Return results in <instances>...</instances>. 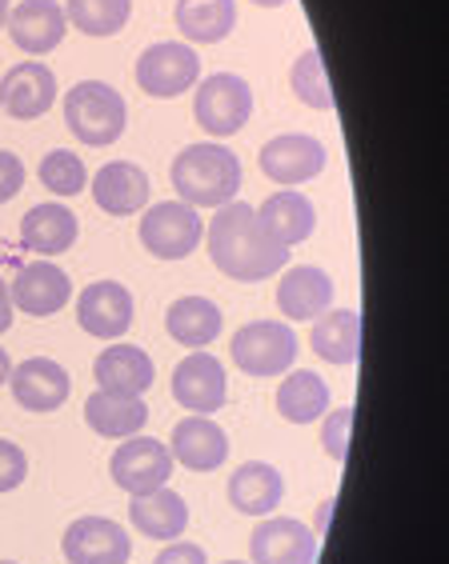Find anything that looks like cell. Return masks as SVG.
<instances>
[{"instance_id":"74e56055","label":"cell","mask_w":449,"mask_h":564,"mask_svg":"<svg viewBox=\"0 0 449 564\" xmlns=\"http://www.w3.org/2000/svg\"><path fill=\"white\" fill-rule=\"evenodd\" d=\"M12 301H9V284L0 281V333H9V325H12Z\"/></svg>"},{"instance_id":"60d3db41","label":"cell","mask_w":449,"mask_h":564,"mask_svg":"<svg viewBox=\"0 0 449 564\" xmlns=\"http://www.w3.org/2000/svg\"><path fill=\"white\" fill-rule=\"evenodd\" d=\"M9 9H12L9 0H0V29H4V21H9Z\"/></svg>"},{"instance_id":"836d02e7","label":"cell","mask_w":449,"mask_h":564,"mask_svg":"<svg viewBox=\"0 0 449 564\" xmlns=\"http://www.w3.org/2000/svg\"><path fill=\"white\" fill-rule=\"evenodd\" d=\"M353 409H329L321 416V445L333 460H345L350 456V445H353Z\"/></svg>"},{"instance_id":"44dd1931","label":"cell","mask_w":449,"mask_h":564,"mask_svg":"<svg viewBox=\"0 0 449 564\" xmlns=\"http://www.w3.org/2000/svg\"><path fill=\"white\" fill-rule=\"evenodd\" d=\"M257 220L277 245H301V240L313 237V228H318V208L309 200L306 193H297V188H281V193L265 196V205L257 208Z\"/></svg>"},{"instance_id":"8d00e7d4","label":"cell","mask_w":449,"mask_h":564,"mask_svg":"<svg viewBox=\"0 0 449 564\" xmlns=\"http://www.w3.org/2000/svg\"><path fill=\"white\" fill-rule=\"evenodd\" d=\"M153 564H209L205 561V549H197V544H189V541H169L157 553Z\"/></svg>"},{"instance_id":"83f0119b","label":"cell","mask_w":449,"mask_h":564,"mask_svg":"<svg viewBox=\"0 0 449 564\" xmlns=\"http://www.w3.org/2000/svg\"><path fill=\"white\" fill-rule=\"evenodd\" d=\"M173 17L189 44H221L237 24V0H177Z\"/></svg>"},{"instance_id":"d590c367","label":"cell","mask_w":449,"mask_h":564,"mask_svg":"<svg viewBox=\"0 0 449 564\" xmlns=\"http://www.w3.org/2000/svg\"><path fill=\"white\" fill-rule=\"evenodd\" d=\"M24 188V164L17 152L0 149V205H9L12 196Z\"/></svg>"},{"instance_id":"277c9868","label":"cell","mask_w":449,"mask_h":564,"mask_svg":"<svg viewBox=\"0 0 449 564\" xmlns=\"http://www.w3.org/2000/svg\"><path fill=\"white\" fill-rule=\"evenodd\" d=\"M193 117L209 137H233L242 132L253 117V88L237 73H213L197 80V97H193Z\"/></svg>"},{"instance_id":"7c38bea8","label":"cell","mask_w":449,"mask_h":564,"mask_svg":"<svg viewBox=\"0 0 449 564\" xmlns=\"http://www.w3.org/2000/svg\"><path fill=\"white\" fill-rule=\"evenodd\" d=\"M73 296V281H68V272L53 261H33V264H21L17 276L9 281V301L12 308H21L29 316H53L61 313Z\"/></svg>"},{"instance_id":"e575fe53","label":"cell","mask_w":449,"mask_h":564,"mask_svg":"<svg viewBox=\"0 0 449 564\" xmlns=\"http://www.w3.org/2000/svg\"><path fill=\"white\" fill-rule=\"evenodd\" d=\"M24 477H29V456H24V448L0 436V492L21 489Z\"/></svg>"},{"instance_id":"6da1fadb","label":"cell","mask_w":449,"mask_h":564,"mask_svg":"<svg viewBox=\"0 0 449 564\" xmlns=\"http://www.w3.org/2000/svg\"><path fill=\"white\" fill-rule=\"evenodd\" d=\"M205 240L213 264L229 281H242V284L269 281L289 261L286 245H277L261 228V220H257V208L242 205V200H229V205L217 208V217L209 220L205 228Z\"/></svg>"},{"instance_id":"9a60e30c","label":"cell","mask_w":449,"mask_h":564,"mask_svg":"<svg viewBox=\"0 0 449 564\" xmlns=\"http://www.w3.org/2000/svg\"><path fill=\"white\" fill-rule=\"evenodd\" d=\"M9 384L17 404L29 409V413H56L68 401V392H73L68 372L49 357H29L21 365H12Z\"/></svg>"},{"instance_id":"603a6c76","label":"cell","mask_w":449,"mask_h":564,"mask_svg":"<svg viewBox=\"0 0 449 564\" xmlns=\"http://www.w3.org/2000/svg\"><path fill=\"white\" fill-rule=\"evenodd\" d=\"M21 240L29 252H41L44 261H53L56 252L73 249V240H77V213L65 208L61 200L33 205L21 217Z\"/></svg>"},{"instance_id":"d6986e66","label":"cell","mask_w":449,"mask_h":564,"mask_svg":"<svg viewBox=\"0 0 449 564\" xmlns=\"http://www.w3.org/2000/svg\"><path fill=\"white\" fill-rule=\"evenodd\" d=\"M93 200L109 217H132L149 205V173L132 161H109L93 176Z\"/></svg>"},{"instance_id":"ba28073f","label":"cell","mask_w":449,"mask_h":564,"mask_svg":"<svg viewBox=\"0 0 449 564\" xmlns=\"http://www.w3.org/2000/svg\"><path fill=\"white\" fill-rule=\"evenodd\" d=\"M173 453L169 445H161L157 436H129L125 445H117L109 460V473L117 480V489H125L129 497H145V492H157L169 485L173 477Z\"/></svg>"},{"instance_id":"ac0fdd59","label":"cell","mask_w":449,"mask_h":564,"mask_svg":"<svg viewBox=\"0 0 449 564\" xmlns=\"http://www.w3.org/2000/svg\"><path fill=\"white\" fill-rule=\"evenodd\" d=\"M169 453L189 473H217L229 460V436L213 416H185L169 436Z\"/></svg>"},{"instance_id":"2e32d148","label":"cell","mask_w":449,"mask_h":564,"mask_svg":"<svg viewBox=\"0 0 449 564\" xmlns=\"http://www.w3.org/2000/svg\"><path fill=\"white\" fill-rule=\"evenodd\" d=\"M77 321L88 337L117 340L132 325V293L121 281H97L77 296Z\"/></svg>"},{"instance_id":"b9f144b4","label":"cell","mask_w":449,"mask_h":564,"mask_svg":"<svg viewBox=\"0 0 449 564\" xmlns=\"http://www.w3.org/2000/svg\"><path fill=\"white\" fill-rule=\"evenodd\" d=\"M225 564H249V561H225Z\"/></svg>"},{"instance_id":"5b68a950","label":"cell","mask_w":449,"mask_h":564,"mask_svg":"<svg viewBox=\"0 0 449 564\" xmlns=\"http://www.w3.org/2000/svg\"><path fill=\"white\" fill-rule=\"evenodd\" d=\"M233 360L249 377H286L297 360V333L286 321H253L233 333Z\"/></svg>"},{"instance_id":"f546056e","label":"cell","mask_w":449,"mask_h":564,"mask_svg":"<svg viewBox=\"0 0 449 564\" xmlns=\"http://www.w3.org/2000/svg\"><path fill=\"white\" fill-rule=\"evenodd\" d=\"M277 413L289 424H313L329 413V384L309 369L286 372L277 384Z\"/></svg>"},{"instance_id":"d4e9b609","label":"cell","mask_w":449,"mask_h":564,"mask_svg":"<svg viewBox=\"0 0 449 564\" xmlns=\"http://www.w3.org/2000/svg\"><path fill=\"white\" fill-rule=\"evenodd\" d=\"M93 372H97V389L125 392V397H145L157 380L153 360H149V352L137 345L105 348V352L97 357V365H93Z\"/></svg>"},{"instance_id":"52a82bcc","label":"cell","mask_w":449,"mask_h":564,"mask_svg":"<svg viewBox=\"0 0 449 564\" xmlns=\"http://www.w3.org/2000/svg\"><path fill=\"white\" fill-rule=\"evenodd\" d=\"M201 80V56L193 53V44L181 41H161L149 44L137 56V85L157 100H173L189 88H197Z\"/></svg>"},{"instance_id":"4fadbf2b","label":"cell","mask_w":449,"mask_h":564,"mask_svg":"<svg viewBox=\"0 0 449 564\" xmlns=\"http://www.w3.org/2000/svg\"><path fill=\"white\" fill-rule=\"evenodd\" d=\"M56 105V76L41 61H21L0 76V109L12 120H41Z\"/></svg>"},{"instance_id":"ab89813d","label":"cell","mask_w":449,"mask_h":564,"mask_svg":"<svg viewBox=\"0 0 449 564\" xmlns=\"http://www.w3.org/2000/svg\"><path fill=\"white\" fill-rule=\"evenodd\" d=\"M253 4H261V9H281V4H289V0H253Z\"/></svg>"},{"instance_id":"8fae6325","label":"cell","mask_w":449,"mask_h":564,"mask_svg":"<svg viewBox=\"0 0 449 564\" xmlns=\"http://www.w3.org/2000/svg\"><path fill=\"white\" fill-rule=\"evenodd\" d=\"M65 561L68 564H129L132 541L125 524L109 517H81L65 529Z\"/></svg>"},{"instance_id":"4316f807","label":"cell","mask_w":449,"mask_h":564,"mask_svg":"<svg viewBox=\"0 0 449 564\" xmlns=\"http://www.w3.org/2000/svg\"><path fill=\"white\" fill-rule=\"evenodd\" d=\"M221 325H225V316H221V308L209 301V296H181V301H173L169 313H164L169 337L185 348L213 345V340L221 337Z\"/></svg>"},{"instance_id":"f1b7e54d","label":"cell","mask_w":449,"mask_h":564,"mask_svg":"<svg viewBox=\"0 0 449 564\" xmlns=\"http://www.w3.org/2000/svg\"><path fill=\"white\" fill-rule=\"evenodd\" d=\"M309 340H313V352L329 365H353L362 352V316L353 308H325Z\"/></svg>"},{"instance_id":"9c48e42d","label":"cell","mask_w":449,"mask_h":564,"mask_svg":"<svg viewBox=\"0 0 449 564\" xmlns=\"http://www.w3.org/2000/svg\"><path fill=\"white\" fill-rule=\"evenodd\" d=\"M329 152L318 137H306V132H281L274 141H265L261 152H257V164L261 173L281 188L306 185L313 176L325 169Z\"/></svg>"},{"instance_id":"8992f818","label":"cell","mask_w":449,"mask_h":564,"mask_svg":"<svg viewBox=\"0 0 449 564\" xmlns=\"http://www.w3.org/2000/svg\"><path fill=\"white\" fill-rule=\"evenodd\" d=\"M201 240H205V220L185 200H161V205L145 208L141 245L157 261H185Z\"/></svg>"},{"instance_id":"7402d4cb","label":"cell","mask_w":449,"mask_h":564,"mask_svg":"<svg viewBox=\"0 0 449 564\" xmlns=\"http://www.w3.org/2000/svg\"><path fill=\"white\" fill-rule=\"evenodd\" d=\"M286 500V477L265 460H249L229 477V505L242 517H274Z\"/></svg>"},{"instance_id":"3957f363","label":"cell","mask_w":449,"mask_h":564,"mask_svg":"<svg viewBox=\"0 0 449 564\" xmlns=\"http://www.w3.org/2000/svg\"><path fill=\"white\" fill-rule=\"evenodd\" d=\"M65 124L73 129V137L93 149L117 144L125 137L129 124V109L125 97L105 80H81L65 93Z\"/></svg>"},{"instance_id":"5bb4252c","label":"cell","mask_w":449,"mask_h":564,"mask_svg":"<svg viewBox=\"0 0 449 564\" xmlns=\"http://www.w3.org/2000/svg\"><path fill=\"white\" fill-rule=\"evenodd\" d=\"M249 564H313L318 536L293 517H265L249 536Z\"/></svg>"},{"instance_id":"d6a6232c","label":"cell","mask_w":449,"mask_h":564,"mask_svg":"<svg viewBox=\"0 0 449 564\" xmlns=\"http://www.w3.org/2000/svg\"><path fill=\"white\" fill-rule=\"evenodd\" d=\"M36 176H41V185L53 196H77V193H85V185H88L85 161L68 149L49 152V156L41 161V169H36Z\"/></svg>"},{"instance_id":"7a4b0ae2","label":"cell","mask_w":449,"mask_h":564,"mask_svg":"<svg viewBox=\"0 0 449 564\" xmlns=\"http://www.w3.org/2000/svg\"><path fill=\"white\" fill-rule=\"evenodd\" d=\"M169 176H173L177 196L189 208H221L237 200L242 161H237V152L225 149L221 141H201L177 152Z\"/></svg>"},{"instance_id":"4dcf8cb0","label":"cell","mask_w":449,"mask_h":564,"mask_svg":"<svg viewBox=\"0 0 449 564\" xmlns=\"http://www.w3.org/2000/svg\"><path fill=\"white\" fill-rule=\"evenodd\" d=\"M65 17L85 36H113L129 24L132 0H65Z\"/></svg>"},{"instance_id":"484cf974","label":"cell","mask_w":449,"mask_h":564,"mask_svg":"<svg viewBox=\"0 0 449 564\" xmlns=\"http://www.w3.org/2000/svg\"><path fill=\"white\" fill-rule=\"evenodd\" d=\"M85 421L88 429L105 441H129L149 424V404L141 397H125V392H105L97 389L85 401Z\"/></svg>"},{"instance_id":"1f68e13d","label":"cell","mask_w":449,"mask_h":564,"mask_svg":"<svg viewBox=\"0 0 449 564\" xmlns=\"http://www.w3.org/2000/svg\"><path fill=\"white\" fill-rule=\"evenodd\" d=\"M289 85H293L297 100L309 105V109H333V88H329L321 48H306V53L297 56L293 68H289Z\"/></svg>"},{"instance_id":"30bf717a","label":"cell","mask_w":449,"mask_h":564,"mask_svg":"<svg viewBox=\"0 0 449 564\" xmlns=\"http://www.w3.org/2000/svg\"><path fill=\"white\" fill-rule=\"evenodd\" d=\"M173 401L193 416L221 413V404L229 401V377L221 369L213 352H189L173 369Z\"/></svg>"},{"instance_id":"e0dca14e","label":"cell","mask_w":449,"mask_h":564,"mask_svg":"<svg viewBox=\"0 0 449 564\" xmlns=\"http://www.w3.org/2000/svg\"><path fill=\"white\" fill-rule=\"evenodd\" d=\"M4 29H9L12 44H17L21 53L44 56V53H53L56 44L65 41L68 17H65V9H61L56 0H21L17 9H9V21H4Z\"/></svg>"},{"instance_id":"f35d334b","label":"cell","mask_w":449,"mask_h":564,"mask_svg":"<svg viewBox=\"0 0 449 564\" xmlns=\"http://www.w3.org/2000/svg\"><path fill=\"white\" fill-rule=\"evenodd\" d=\"M9 372H12V360H9V352L0 348V384H9Z\"/></svg>"},{"instance_id":"cb8c5ba5","label":"cell","mask_w":449,"mask_h":564,"mask_svg":"<svg viewBox=\"0 0 449 564\" xmlns=\"http://www.w3.org/2000/svg\"><path fill=\"white\" fill-rule=\"evenodd\" d=\"M129 521H132V529L141 532V536H149V541H181L189 529V505L181 492H173L164 485V489H157V492L132 497Z\"/></svg>"},{"instance_id":"ffe728a7","label":"cell","mask_w":449,"mask_h":564,"mask_svg":"<svg viewBox=\"0 0 449 564\" xmlns=\"http://www.w3.org/2000/svg\"><path fill=\"white\" fill-rule=\"evenodd\" d=\"M333 304V281L329 272L318 264H293V269L281 272V284H277V308L286 321H318Z\"/></svg>"},{"instance_id":"7bdbcfd3","label":"cell","mask_w":449,"mask_h":564,"mask_svg":"<svg viewBox=\"0 0 449 564\" xmlns=\"http://www.w3.org/2000/svg\"><path fill=\"white\" fill-rule=\"evenodd\" d=\"M0 564H17V561H0Z\"/></svg>"}]
</instances>
